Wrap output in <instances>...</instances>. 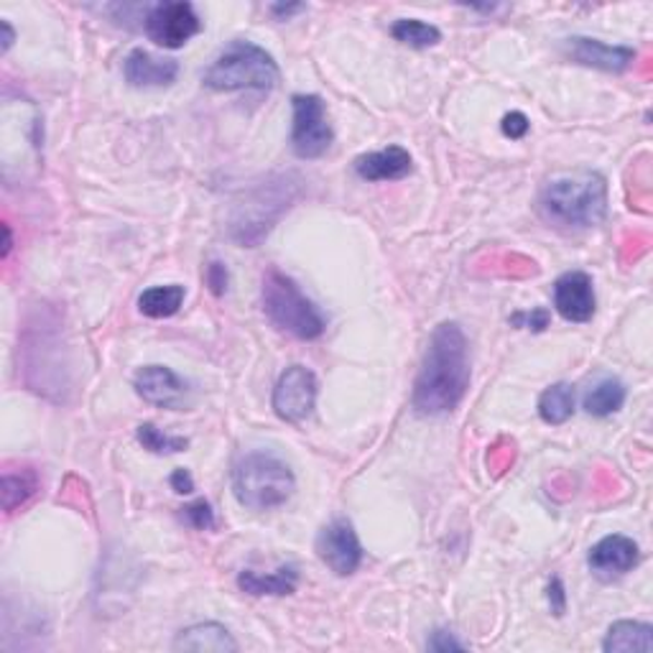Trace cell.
I'll use <instances>...</instances> for the list:
<instances>
[{
  "label": "cell",
  "mask_w": 653,
  "mask_h": 653,
  "mask_svg": "<svg viewBox=\"0 0 653 653\" xmlns=\"http://www.w3.org/2000/svg\"><path fill=\"white\" fill-rule=\"evenodd\" d=\"M172 488L176 490L180 495H192L195 493V480H192V475L187 470H174L172 472Z\"/></svg>",
  "instance_id": "obj_31"
},
{
  "label": "cell",
  "mask_w": 653,
  "mask_h": 653,
  "mask_svg": "<svg viewBox=\"0 0 653 653\" xmlns=\"http://www.w3.org/2000/svg\"><path fill=\"white\" fill-rule=\"evenodd\" d=\"M301 11H307V5H301V3H294V5H281V3H276V5H271V13H273V16H276L279 21L292 19L294 13H301Z\"/></svg>",
  "instance_id": "obj_32"
},
{
  "label": "cell",
  "mask_w": 653,
  "mask_h": 653,
  "mask_svg": "<svg viewBox=\"0 0 653 653\" xmlns=\"http://www.w3.org/2000/svg\"><path fill=\"white\" fill-rule=\"evenodd\" d=\"M391 36L411 49H429L442 41L440 28L419 19H398L396 24L391 26Z\"/></svg>",
  "instance_id": "obj_23"
},
{
  "label": "cell",
  "mask_w": 653,
  "mask_h": 653,
  "mask_svg": "<svg viewBox=\"0 0 653 653\" xmlns=\"http://www.w3.org/2000/svg\"><path fill=\"white\" fill-rule=\"evenodd\" d=\"M39 490V478L34 470H21V472H3V510L13 514L19 506H24L36 495Z\"/></svg>",
  "instance_id": "obj_22"
},
{
  "label": "cell",
  "mask_w": 653,
  "mask_h": 653,
  "mask_svg": "<svg viewBox=\"0 0 653 653\" xmlns=\"http://www.w3.org/2000/svg\"><path fill=\"white\" fill-rule=\"evenodd\" d=\"M411 172L414 159L404 146H389L355 159V174L366 182H398Z\"/></svg>",
  "instance_id": "obj_15"
},
{
  "label": "cell",
  "mask_w": 653,
  "mask_h": 653,
  "mask_svg": "<svg viewBox=\"0 0 653 653\" xmlns=\"http://www.w3.org/2000/svg\"><path fill=\"white\" fill-rule=\"evenodd\" d=\"M294 125H292V148L299 159H319L330 151L332 133L330 118H326L324 100L319 95H294Z\"/></svg>",
  "instance_id": "obj_6"
},
{
  "label": "cell",
  "mask_w": 653,
  "mask_h": 653,
  "mask_svg": "<svg viewBox=\"0 0 653 653\" xmlns=\"http://www.w3.org/2000/svg\"><path fill=\"white\" fill-rule=\"evenodd\" d=\"M539 210L554 227H597L607 218L605 176L595 169H577L552 176L541 189Z\"/></svg>",
  "instance_id": "obj_2"
},
{
  "label": "cell",
  "mask_w": 653,
  "mask_h": 653,
  "mask_svg": "<svg viewBox=\"0 0 653 653\" xmlns=\"http://www.w3.org/2000/svg\"><path fill=\"white\" fill-rule=\"evenodd\" d=\"M470 389V345L463 326L442 322L432 332L424 362L414 383V408L421 417H442L463 404Z\"/></svg>",
  "instance_id": "obj_1"
},
{
  "label": "cell",
  "mask_w": 653,
  "mask_h": 653,
  "mask_svg": "<svg viewBox=\"0 0 653 653\" xmlns=\"http://www.w3.org/2000/svg\"><path fill=\"white\" fill-rule=\"evenodd\" d=\"M263 315L276 330L296 340H317L324 335L326 319L315 301L307 299L299 284L276 269L263 273L261 284Z\"/></svg>",
  "instance_id": "obj_5"
},
{
  "label": "cell",
  "mask_w": 653,
  "mask_h": 653,
  "mask_svg": "<svg viewBox=\"0 0 653 653\" xmlns=\"http://www.w3.org/2000/svg\"><path fill=\"white\" fill-rule=\"evenodd\" d=\"M184 296H187V292L180 284L151 286L138 296V309L148 319H169L182 309Z\"/></svg>",
  "instance_id": "obj_21"
},
{
  "label": "cell",
  "mask_w": 653,
  "mask_h": 653,
  "mask_svg": "<svg viewBox=\"0 0 653 653\" xmlns=\"http://www.w3.org/2000/svg\"><path fill=\"white\" fill-rule=\"evenodd\" d=\"M595 286L584 271H567L554 284V307L567 322L584 324L595 317Z\"/></svg>",
  "instance_id": "obj_13"
},
{
  "label": "cell",
  "mask_w": 653,
  "mask_h": 653,
  "mask_svg": "<svg viewBox=\"0 0 653 653\" xmlns=\"http://www.w3.org/2000/svg\"><path fill=\"white\" fill-rule=\"evenodd\" d=\"M279 64L269 51L250 41L237 39L220 51V57L205 72L202 82L207 90L212 93H271L279 85Z\"/></svg>",
  "instance_id": "obj_4"
},
{
  "label": "cell",
  "mask_w": 653,
  "mask_h": 653,
  "mask_svg": "<svg viewBox=\"0 0 653 653\" xmlns=\"http://www.w3.org/2000/svg\"><path fill=\"white\" fill-rule=\"evenodd\" d=\"M603 651L607 653H651L653 651V628L649 623L618 620L607 630Z\"/></svg>",
  "instance_id": "obj_18"
},
{
  "label": "cell",
  "mask_w": 653,
  "mask_h": 653,
  "mask_svg": "<svg viewBox=\"0 0 653 653\" xmlns=\"http://www.w3.org/2000/svg\"><path fill=\"white\" fill-rule=\"evenodd\" d=\"M205 281H207V286H210V292L214 294V296H222L227 292V284H230V273H227V269H225V263H220V261H212V263H207V269H205Z\"/></svg>",
  "instance_id": "obj_28"
},
{
  "label": "cell",
  "mask_w": 653,
  "mask_h": 653,
  "mask_svg": "<svg viewBox=\"0 0 653 653\" xmlns=\"http://www.w3.org/2000/svg\"><path fill=\"white\" fill-rule=\"evenodd\" d=\"M638 562H641V549H638L633 539L620 537V533L600 539L588 554L590 571L600 582L620 580L628 571H633Z\"/></svg>",
  "instance_id": "obj_12"
},
{
  "label": "cell",
  "mask_w": 653,
  "mask_h": 653,
  "mask_svg": "<svg viewBox=\"0 0 653 653\" xmlns=\"http://www.w3.org/2000/svg\"><path fill=\"white\" fill-rule=\"evenodd\" d=\"M564 57L569 62L590 66V70L600 72H626L630 64L636 62V49L618 47V44H605L600 39H590V36H569L562 44Z\"/></svg>",
  "instance_id": "obj_11"
},
{
  "label": "cell",
  "mask_w": 653,
  "mask_h": 653,
  "mask_svg": "<svg viewBox=\"0 0 653 653\" xmlns=\"http://www.w3.org/2000/svg\"><path fill=\"white\" fill-rule=\"evenodd\" d=\"M146 34L156 47L161 49H182L184 44L202 32L195 5L192 3H156L148 9L144 19Z\"/></svg>",
  "instance_id": "obj_7"
},
{
  "label": "cell",
  "mask_w": 653,
  "mask_h": 653,
  "mask_svg": "<svg viewBox=\"0 0 653 653\" xmlns=\"http://www.w3.org/2000/svg\"><path fill=\"white\" fill-rule=\"evenodd\" d=\"M429 651H463L465 645L457 641L455 636L449 633V630H434L432 638L427 641Z\"/></svg>",
  "instance_id": "obj_30"
},
{
  "label": "cell",
  "mask_w": 653,
  "mask_h": 653,
  "mask_svg": "<svg viewBox=\"0 0 653 653\" xmlns=\"http://www.w3.org/2000/svg\"><path fill=\"white\" fill-rule=\"evenodd\" d=\"M529 128H531L529 118H526L521 110H510V113L503 115L501 131H503V136H508L510 140H521L526 133H529Z\"/></svg>",
  "instance_id": "obj_27"
},
{
  "label": "cell",
  "mask_w": 653,
  "mask_h": 653,
  "mask_svg": "<svg viewBox=\"0 0 653 653\" xmlns=\"http://www.w3.org/2000/svg\"><path fill=\"white\" fill-rule=\"evenodd\" d=\"M237 588L254 597L292 595V592H296V588H299V569H296L294 564H281V567L276 571H271V575L245 569L237 575Z\"/></svg>",
  "instance_id": "obj_17"
},
{
  "label": "cell",
  "mask_w": 653,
  "mask_h": 653,
  "mask_svg": "<svg viewBox=\"0 0 653 653\" xmlns=\"http://www.w3.org/2000/svg\"><path fill=\"white\" fill-rule=\"evenodd\" d=\"M546 600H549V607H552V613L556 615V618H562L564 611H567V592H564V584L559 577H552V580H549Z\"/></svg>",
  "instance_id": "obj_29"
},
{
  "label": "cell",
  "mask_w": 653,
  "mask_h": 653,
  "mask_svg": "<svg viewBox=\"0 0 653 653\" xmlns=\"http://www.w3.org/2000/svg\"><path fill=\"white\" fill-rule=\"evenodd\" d=\"M296 490V478L284 459L269 452H248L233 467V493L248 510L281 508Z\"/></svg>",
  "instance_id": "obj_3"
},
{
  "label": "cell",
  "mask_w": 653,
  "mask_h": 653,
  "mask_svg": "<svg viewBox=\"0 0 653 653\" xmlns=\"http://www.w3.org/2000/svg\"><path fill=\"white\" fill-rule=\"evenodd\" d=\"M172 649L195 653H235L237 641L220 623H197V626H189L176 633Z\"/></svg>",
  "instance_id": "obj_16"
},
{
  "label": "cell",
  "mask_w": 653,
  "mask_h": 653,
  "mask_svg": "<svg viewBox=\"0 0 653 653\" xmlns=\"http://www.w3.org/2000/svg\"><path fill=\"white\" fill-rule=\"evenodd\" d=\"M13 248V235H11V225H3V258H9Z\"/></svg>",
  "instance_id": "obj_34"
},
{
  "label": "cell",
  "mask_w": 653,
  "mask_h": 653,
  "mask_svg": "<svg viewBox=\"0 0 653 653\" xmlns=\"http://www.w3.org/2000/svg\"><path fill=\"white\" fill-rule=\"evenodd\" d=\"M182 518L192 526V529H197V531H210L214 526V510L205 498H199L195 503H189V506H184Z\"/></svg>",
  "instance_id": "obj_25"
},
{
  "label": "cell",
  "mask_w": 653,
  "mask_h": 653,
  "mask_svg": "<svg viewBox=\"0 0 653 653\" xmlns=\"http://www.w3.org/2000/svg\"><path fill=\"white\" fill-rule=\"evenodd\" d=\"M317 375L304 366H292L279 375L276 389H273L271 406L281 421L288 424H301L311 417L317 404Z\"/></svg>",
  "instance_id": "obj_8"
},
{
  "label": "cell",
  "mask_w": 653,
  "mask_h": 653,
  "mask_svg": "<svg viewBox=\"0 0 653 653\" xmlns=\"http://www.w3.org/2000/svg\"><path fill=\"white\" fill-rule=\"evenodd\" d=\"M125 82L138 90H159V87L174 85L180 77V62L176 59L156 57L146 49H133L123 62Z\"/></svg>",
  "instance_id": "obj_14"
},
{
  "label": "cell",
  "mask_w": 653,
  "mask_h": 653,
  "mask_svg": "<svg viewBox=\"0 0 653 653\" xmlns=\"http://www.w3.org/2000/svg\"><path fill=\"white\" fill-rule=\"evenodd\" d=\"M317 556L326 567L335 571L337 577H350L358 571L362 562V546L355 526L347 518H335L319 531L317 537Z\"/></svg>",
  "instance_id": "obj_9"
},
{
  "label": "cell",
  "mask_w": 653,
  "mask_h": 653,
  "mask_svg": "<svg viewBox=\"0 0 653 653\" xmlns=\"http://www.w3.org/2000/svg\"><path fill=\"white\" fill-rule=\"evenodd\" d=\"M133 389L146 404L169 408V411H182L189 406V385L184 378L167 366H146L133 378Z\"/></svg>",
  "instance_id": "obj_10"
},
{
  "label": "cell",
  "mask_w": 653,
  "mask_h": 653,
  "mask_svg": "<svg viewBox=\"0 0 653 653\" xmlns=\"http://www.w3.org/2000/svg\"><path fill=\"white\" fill-rule=\"evenodd\" d=\"M626 385L618 378L605 375L600 378L597 383H592L588 393H584L582 398V408L590 414V417L595 419H605L611 417V414L620 411L623 404H626Z\"/></svg>",
  "instance_id": "obj_19"
},
{
  "label": "cell",
  "mask_w": 653,
  "mask_h": 653,
  "mask_svg": "<svg viewBox=\"0 0 653 653\" xmlns=\"http://www.w3.org/2000/svg\"><path fill=\"white\" fill-rule=\"evenodd\" d=\"M575 385L554 383L539 396V417L546 424L559 427L575 417Z\"/></svg>",
  "instance_id": "obj_20"
},
{
  "label": "cell",
  "mask_w": 653,
  "mask_h": 653,
  "mask_svg": "<svg viewBox=\"0 0 653 653\" xmlns=\"http://www.w3.org/2000/svg\"><path fill=\"white\" fill-rule=\"evenodd\" d=\"M136 436H138L140 447L153 452V455H176V452H184L189 447V440H184V436L163 434L159 427L151 424V421L140 424Z\"/></svg>",
  "instance_id": "obj_24"
},
{
  "label": "cell",
  "mask_w": 653,
  "mask_h": 653,
  "mask_svg": "<svg viewBox=\"0 0 653 653\" xmlns=\"http://www.w3.org/2000/svg\"><path fill=\"white\" fill-rule=\"evenodd\" d=\"M0 28H3V54H5V51L13 47V41H16V32H13V26L9 24V21H3Z\"/></svg>",
  "instance_id": "obj_33"
},
{
  "label": "cell",
  "mask_w": 653,
  "mask_h": 653,
  "mask_svg": "<svg viewBox=\"0 0 653 653\" xmlns=\"http://www.w3.org/2000/svg\"><path fill=\"white\" fill-rule=\"evenodd\" d=\"M549 322H552V311L549 309H531V311H516L510 317V324L518 330H531V332H544Z\"/></svg>",
  "instance_id": "obj_26"
}]
</instances>
